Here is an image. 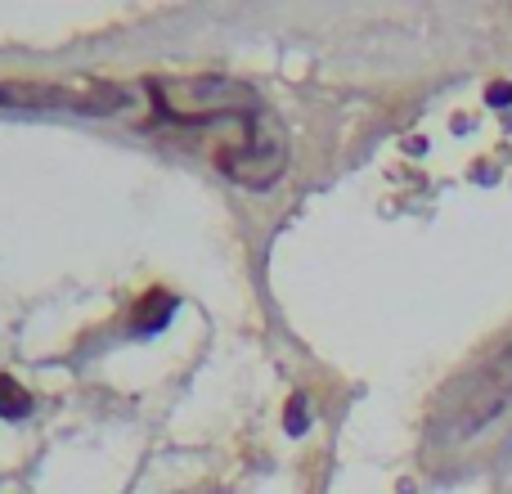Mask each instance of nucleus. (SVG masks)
Masks as SVG:
<instances>
[{
  "label": "nucleus",
  "mask_w": 512,
  "mask_h": 494,
  "mask_svg": "<svg viewBox=\"0 0 512 494\" xmlns=\"http://www.w3.org/2000/svg\"><path fill=\"white\" fill-rule=\"evenodd\" d=\"M216 167L230 180H239L243 189H270L274 180L288 167V144H283V131L270 113H252L243 122V135L216 149Z\"/></svg>",
  "instance_id": "f03ea898"
},
{
  "label": "nucleus",
  "mask_w": 512,
  "mask_h": 494,
  "mask_svg": "<svg viewBox=\"0 0 512 494\" xmlns=\"http://www.w3.org/2000/svg\"><path fill=\"white\" fill-rule=\"evenodd\" d=\"M27 414H32V396L14 378L0 373V418H27Z\"/></svg>",
  "instance_id": "423d86ee"
},
{
  "label": "nucleus",
  "mask_w": 512,
  "mask_h": 494,
  "mask_svg": "<svg viewBox=\"0 0 512 494\" xmlns=\"http://www.w3.org/2000/svg\"><path fill=\"white\" fill-rule=\"evenodd\" d=\"M171 315H176V297L171 292H149L135 306V333H162Z\"/></svg>",
  "instance_id": "39448f33"
},
{
  "label": "nucleus",
  "mask_w": 512,
  "mask_h": 494,
  "mask_svg": "<svg viewBox=\"0 0 512 494\" xmlns=\"http://www.w3.org/2000/svg\"><path fill=\"white\" fill-rule=\"evenodd\" d=\"M486 99H490V104H512V86H508V81H495V86L486 90Z\"/></svg>",
  "instance_id": "6e6552de"
},
{
  "label": "nucleus",
  "mask_w": 512,
  "mask_h": 494,
  "mask_svg": "<svg viewBox=\"0 0 512 494\" xmlns=\"http://www.w3.org/2000/svg\"><path fill=\"white\" fill-rule=\"evenodd\" d=\"M162 113L171 122H207V117H252L261 113V99L256 90L239 86V81L225 77H189V81H158L153 86Z\"/></svg>",
  "instance_id": "7ed1b4c3"
},
{
  "label": "nucleus",
  "mask_w": 512,
  "mask_h": 494,
  "mask_svg": "<svg viewBox=\"0 0 512 494\" xmlns=\"http://www.w3.org/2000/svg\"><path fill=\"white\" fill-rule=\"evenodd\" d=\"M512 405V342L499 346L486 364H477L472 373H463L450 391L441 396L436 409L432 436L441 445L472 441L481 427H490L499 414Z\"/></svg>",
  "instance_id": "f257e3e1"
},
{
  "label": "nucleus",
  "mask_w": 512,
  "mask_h": 494,
  "mask_svg": "<svg viewBox=\"0 0 512 494\" xmlns=\"http://www.w3.org/2000/svg\"><path fill=\"white\" fill-rule=\"evenodd\" d=\"M283 423H288L292 436H301L310 427V409H306V396H292L288 400V414H283Z\"/></svg>",
  "instance_id": "0eeeda50"
},
{
  "label": "nucleus",
  "mask_w": 512,
  "mask_h": 494,
  "mask_svg": "<svg viewBox=\"0 0 512 494\" xmlns=\"http://www.w3.org/2000/svg\"><path fill=\"white\" fill-rule=\"evenodd\" d=\"M0 104L9 108H72L104 117L126 104L122 86H59V81H0Z\"/></svg>",
  "instance_id": "20e7f679"
}]
</instances>
